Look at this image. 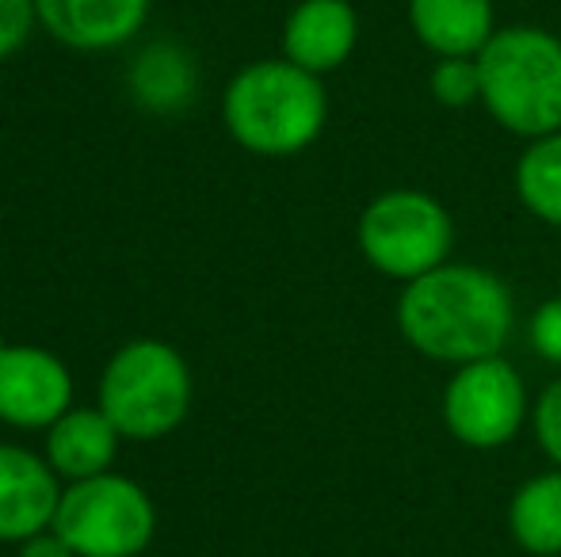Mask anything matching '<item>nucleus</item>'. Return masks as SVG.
<instances>
[{"mask_svg":"<svg viewBox=\"0 0 561 557\" xmlns=\"http://www.w3.org/2000/svg\"><path fill=\"white\" fill-rule=\"evenodd\" d=\"M355 46H359V12L352 0H298L283 20V58L313 77L344 69Z\"/></svg>","mask_w":561,"mask_h":557,"instance_id":"9d476101","label":"nucleus"},{"mask_svg":"<svg viewBox=\"0 0 561 557\" xmlns=\"http://www.w3.org/2000/svg\"><path fill=\"white\" fill-rule=\"evenodd\" d=\"M54 531L77 557H141L157 535V508L134 477L107 469L61 489Z\"/></svg>","mask_w":561,"mask_h":557,"instance_id":"423d86ee","label":"nucleus"},{"mask_svg":"<svg viewBox=\"0 0 561 557\" xmlns=\"http://www.w3.org/2000/svg\"><path fill=\"white\" fill-rule=\"evenodd\" d=\"M15 557H77L69 550V543L58 535V531H43V535H31L27 543H20V554Z\"/></svg>","mask_w":561,"mask_h":557,"instance_id":"412c9836","label":"nucleus"},{"mask_svg":"<svg viewBox=\"0 0 561 557\" xmlns=\"http://www.w3.org/2000/svg\"><path fill=\"white\" fill-rule=\"evenodd\" d=\"M508 535L531 557H561V469L550 466L542 474L516 485L508 500Z\"/></svg>","mask_w":561,"mask_h":557,"instance_id":"4468645a","label":"nucleus"},{"mask_svg":"<svg viewBox=\"0 0 561 557\" xmlns=\"http://www.w3.org/2000/svg\"><path fill=\"white\" fill-rule=\"evenodd\" d=\"M187 359L164 340H130L107 359L100 374V409L123 439L153 443L187 420L192 409Z\"/></svg>","mask_w":561,"mask_h":557,"instance_id":"20e7f679","label":"nucleus"},{"mask_svg":"<svg viewBox=\"0 0 561 557\" xmlns=\"http://www.w3.org/2000/svg\"><path fill=\"white\" fill-rule=\"evenodd\" d=\"M35 0H0V61H8L35 27Z\"/></svg>","mask_w":561,"mask_h":557,"instance_id":"aec40b11","label":"nucleus"},{"mask_svg":"<svg viewBox=\"0 0 561 557\" xmlns=\"http://www.w3.org/2000/svg\"><path fill=\"white\" fill-rule=\"evenodd\" d=\"M61 485L58 474L35 451L0 443V543H27L54 527Z\"/></svg>","mask_w":561,"mask_h":557,"instance_id":"1a4fd4ad","label":"nucleus"},{"mask_svg":"<svg viewBox=\"0 0 561 557\" xmlns=\"http://www.w3.org/2000/svg\"><path fill=\"white\" fill-rule=\"evenodd\" d=\"M118 428L100 409H69L46 428V454L43 459L54 466L58 477L69 481H84V477H100L112 469L118 454Z\"/></svg>","mask_w":561,"mask_h":557,"instance_id":"ddd939ff","label":"nucleus"},{"mask_svg":"<svg viewBox=\"0 0 561 557\" xmlns=\"http://www.w3.org/2000/svg\"><path fill=\"white\" fill-rule=\"evenodd\" d=\"M531 431L539 451L550 459V466L561 469V374L535 397L531 405Z\"/></svg>","mask_w":561,"mask_h":557,"instance_id":"a211bd4d","label":"nucleus"},{"mask_svg":"<svg viewBox=\"0 0 561 557\" xmlns=\"http://www.w3.org/2000/svg\"><path fill=\"white\" fill-rule=\"evenodd\" d=\"M527 344L542 363L561 367V294L535 305L531 321H527Z\"/></svg>","mask_w":561,"mask_h":557,"instance_id":"6ab92c4d","label":"nucleus"},{"mask_svg":"<svg viewBox=\"0 0 561 557\" xmlns=\"http://www.w3.org/2000/svg\"><path fill=\"white\" fill-rule=\"evenodd\" d=\"M355 245L378 276L405 287L450 260L455 218L436 195L421 187H390L363 207Z\"/></svg>","mask_w":561,"mask_h":557,"instance_id":"39448f33","label":"nucleus"},{"mask_svg":"<svg viewBox=\"0 0 561 557\" xmlns=\"http://www.w3.org/2000/svg\"><path fill=\"white\" fill-rule=\"evenodd\" d=\"M222 123L249 153L298 156L329 123L325 84L287 58L252 61L226 84Z\"/></svg>","mask_w":561,"mask_h":557,"instance_id":"f03ea898","label":"nucleus"},{"mask_svg":"<svg viewBox=\"0 0 561 557\" xmlns=\"http://www.w3.org/2000/svg\"><path fill=\"white\" fill-rule=\"evenodd\" d=\"M130 89L153 112H172L192 100L195 69L192 58L176 46H149L130 73Z\"/></svg>","mask_w":561,"mask_h":557,"instance_id":"dca6fc26","label":"nucleus"},{"mask_svg":"<svg viewBox=\"0 0 561 557\" xmlns=\"http://www.w3.org/2000/svg\"><path fill=\"white\" fill-rule=\"evenodd\" d=\"M141 557H149V554H141Z\"/></svg>","mask_w":561,"mask_h":557,"instance_id":"4be33fe9","label":"nucleus"},{"mask_svg":"<svg viewBox=\"0 0 561 557\" xmlns=\"http://www.w3.org/2000/svg\"><path fill=\"white\" fill-rule=\"evenodd\" d=\"M512 187L527 214L561 230V130L527 141L512 169Z\"/></svg>","mask_w":561,"mask_h":557,"instance_id":"2eb2a0df","label":"nucleus"},{"mask_svg":"<svg viewBox=\"0 0 561 557\" xmlns=\"http://www.w3.org/2000/svg\"><path fill=\"white\" fill-rule=\"evenodd\" d=\"M393 317L416 356L462 367L504 356L516 333V294L485 264L447 260L401 287Z\"/></svg>","mask_w":561,"mask_h":557,"instance_id":"f257e3e1","label":"nucleus"},{"mask_svg":"<svg viewBox=\"0 0 561 557\" xmlns=\"http://www.w3.org/2000/svg\"><path fill=\"white\" fill-rule=\"evenodd\" d=\"M481 107L508 135L535 141L561 130V38L535 23L501 27L478 54Z\"/></svg>","mask_w":561,"mask_h":557,"instance_id":"7ed1b4c3","label":"nucleus"},{"mask_svg":"<svg viewBox=\"0 0 561 557\" xmlns=\"http://www.w3.org/2000/svg\"><path fill=\"white\" fill-rule=\"evenodd\" d=\"M428 92L439 107H450V112L481 104L478 58H436L428 73Z\"/></svg>","mask_w":561,"mask_h":557,"instance_id":"f3484780","label":"nucleus"},{"mask_svg":"<svg viewBox=\"0 0 561 557\" xmlns=\"http://www.w3.org/2000/svg\"><path fill=\"white\" fill-rule=\"evenodd\" d=\"M405 15L432 58H478L501 31L493 0H409Z\"/></svg>","mask_w":561,"mask_h":557,"instance_id":"f8f14e48","label":"nucleus"},{"mask_svg":"<svg viewBox=\"0 0 561 557\" xmlns=\"http://www.w3.org/2000/svg\"><path fill=\"white\" fill-rule=\"evenodd\" d=\"M149 0H35V20L73 50H115L146 27Z\"/></svg>","mask_w":561,"mask_h":557,"instance_id":"9b49d317","label":"nucleus"},{"mask_svg":"<svg viewBox=\"0 0 561 557\" xmlns=\"http://www.w3.org/2000/svg\"><path fill=\"white\" fill-rule=\"evenodd\" d=\"M527 382L504 356H489L478 363L455 367L444 386V428L450 439L470 451H501L519 439L524 423L531 420Z\"/></svg>","mask_w":561,"mask_h":557,"instance_id":"0eeeda50","label":"nucleus"},{"mask_svg":"<svg viewBox=\"0 0 561 557\" xmlns=\"http://www.w3.org/2000/svg\"><path fill=\"white\" fill-rule=\"evenodd\" d=\"M73 409V374L35 344L0 348V420L12 428H50Z\"/></svg>","mask_w":561,"mask_h":557,"instance_id":"6e6552de","label":"nucleus"}]
</instances>
